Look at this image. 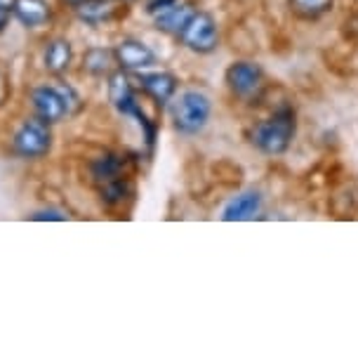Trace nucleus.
I'll return each mask as SVG.
<instances>
[{"instance_id": "f257e3e1", "label": "nucleus", "mask_w": 358, "mask_h": 361, "mask_svg": "<svg viewBox=\"0 0 358 361\" xmlns=\"http://www.w3.org/2000/svg\"><path fill=\"white\" fill-rule=\"evenodd\" d=\"M29 111L38 118L47 121L52 126H59L64 121L73 118L83 109V97L78 87L64 78H47L43 83H36L26 92Z\"/></svg>"}, {"instance_id": "f03ea898", "label": "nucleus", "mask_w": 358, "mask_h": 361, "mask_svg": "<svg viewBox=\"0 0 358 361\" xmlns=\"http://www.w3.org/2000/svg\"><path fill=\"white\" fill-rule=\"evenodd\" d=\"M55 126L47 123V121L38 118L31 111L24 114L17 121L15 128L10 133V154L19 161H45L50 159L52 149H55Z\"/></svg>"}, {"instance_id": "7ed1b4c3", "label": "nucleus", "mask_w": 358, "mask_h": 361, "mask_svg": "<svg viewBox=\"0 0 358 361\" xmlns=\"http://www.w3.org/2000/svg\"><path fill=\"white\" fill-rule=\"evenodd\" d=\"M212 116V99L207 92L198 90V87H188L174 94L170 102V121L174 133L181 137H198L210 123Z\"/></svg>"}, {"instance_id": "20e7f679", "label": "nucleus", "mask_w": 358, "mask_h": 361, "mask_svg": "<svg viewBox=\"0 0 358 361\" xmlns=\"http://www.w3.org/2000/svg\"><path fill=\"white\" fill-rule=\"evenodd\" d=\"M297 135V116L293 106H281L269 116V118L260 121L252 128L250 142L255 149L267 156H281L286 154L290 145H293Z\"/></svg>"}, {"instance_id": "39448f33", "label": "nucleus", "mask_w": 358, "mask_h": 361, "mask_svg": "<svg viewBox=\"0 0 358 361\" xmlns=\"http://www.w3.org/2000/svg\"><path fill=\"white\" fill-rule=\"evenodd\" d=\"M132 166L134 161L125 152H118V149H99L92 156H87L83 168H85L87 185L92 187V192H97V189L111 185V182L130 177Z\"/></svg>"}, {"instance_id": "423d86ee", "label": "nucleus", "mask_w": 358, "mask_h": 361, "mask_svg": "<svg viewBox=\"0 0 358 361\" xmlns=\"http://www.w3.org/2000/svg\"><path fill=\"white\" fill-rule=\"evenodd\" d=\"M179 45L193 54H210L219 47V26L210 12L196 10L184 29L179 31Z\"/></svg>"}, {"instance_id": "0eeeda50", "label": "nucleus", "mask_w": 358, "mask_h": 361, "mask_svg": "<svg viewBox=\"0 0 358 361\" xmlns=\"http://www.w3.org/2000/svg\"><path fill=\"white\" fill-rule=\"evenodd\" d=\"M38 64H40V71H43L47 78L69 76L73 71V66H76V50H73L71 38L62 36V33L47 36L43 40V45H40Z\"/></svg>"}, {"instance_id": "6e6552de", "label": "nucleus", "mask_w": 358, "mask_h": 361, "mask_svg": "<svg viewBox=\"0 0 358 361\" xmlns=\"http://www.w3.org/2000/svg\"><path fill=\"white\" fill-rule=\"evenodd\" d=\"M229 92L238 99H255L264 90V71L252 59H236L224 73Z\"/></svg>"}, {"instance_id": "1a4fd4ad", "label": "nucleus", "mask_w": 358, "mask_h": 361, "mask_svg": "<svg viewBox=\"0 0 358 361\" xmlns=\"http://www.w3.org/2000/svg\"><path fill=\"white\" fill-rule=\"evenodd\" d=\"M106 99H109V104L113 106V111L127 121L144 106L139 99V87L132 83L130 73H125L120 69H116L106 78Z\"/></svg>"}, {"instance_id": "9d476101", "label": "nucleus", "mask_w": 358, "mask_h": 361, "mask_svg": "<svg viewBox=\"0 0 358 361\" xmlns=\"http://www.w3.org/2000/svg\"><path fill=\"white\" fill-rule=\"evenodd\" d=\"M113 57H116V66L125 73H141L148 69H156L158 57L156 52L148 47L144 40L125 36L113 45Z\"/></svg>"}, {"instance_id": "9b49d317", "label": "nucleus", "mask_w": 358, "mask_h": 361, "mask_svg": "<svg viewBox=\"0 0 358 361\" xmlns=\"http://www.w3.org/2000/svg\"><path fill=\"white\" fill-rule=\"evenodd\" d=\"M12 19L24 31H47L57 19V5L52 0H15Z\"/></svg>"}, {"instance_id": "f8f14e48", "label": "nucleus", "mask_w": 358, "mask_h": 361, "mask_svg": "<svg viewBox=\"0 0 358 361\" xmlns=\"http://www.w3.org/2000/svg\"><path fill=\"white\" fill-rule=\"evenodd\" d=\"M137 76V87L153 102L158 109L167 106L174 99V94L179 92V78L170 71H158V69H148Z\"/></svg>"}, {"instance_id": "ddd939ff", "label": "nucleus", "mask_w": 358, "mask_h": 361, "mask_svg": "<svg viewBox=\"0 0 358 361\" xmlns=\"http://www.w3.org/2000/svg\"><path fill=\"white\" fill-rule=\"evenodd\" d=\"M116 57H113V47H104V45H90L80 57L78 64V73L87 78H109L113 71H116Z\"/></svg>"}, {"instance_id": "4468645a", "label": "nucleus", "mask_w": 358, "mask_h": 361, "mask_svg": "<svg viewBox=\"0 0 358 361\" xmlns=\"http://www.w3.org/2000/svg\"><path fill=\"white\" fill-rule=\"evenodd\" d=\"M120 10H127V8L120 5L118 0H87V3H83L73 12V17H76L80 24L90 26V29H101V26L116 22Z\"/></svg>"}, {"instance_id": "2eb2a0df", "label": "nucleus", "mask_w": 358, "mask_h": 361, "mask_svg": "<svg viewBox=\"0 0 358 361\" xmlns=\"http://www.w3.org/2000/svg\"><path fill=\"white\" fill-rule=\"evenodd\" d=\"M262 213V194L255 189L236 194L231 201L222 210V220L224 222H248L255 220Z\"/></svg>"}, {"instance_id": "dca6fc26", "label": "nucleus", "mask_w": 358, "mask_h": 361, "mask_svg": "<svg viewBox=\"0 0 358 361\" xmlns=\"http://www.w3.org/2000/svg\"><path fill=\"white\" fill-rule=\"evenodd\" d=\"M193 12H196V8L191 3L177 0V3H172L170 8H165L163 12H158V15L151 19H153V26H156L160 33H167V36L177 38L188 19L193 17Z\"/></svg>"}, {"instance_id": "f3484780", "label": "nucleus", "mask_w": 358, "mask_h": 361, "mask_svg": "<svg viewBox=\"0 0 358 361\" xmlns=\"http://www.w3.org/2000/svg\"><path fill=\"white\" fill-rule=\"evenodd\" d=\"M26 217H29V220H33V222H66V220H71L69 210L59 208V206L36 208V210H31V213L26 215Z\"/></svg>"}, {"instance_id": "a211bd4d", "label": "nucleus", "mask_w": 358, "mask_h": 361, "mask_svg": "<svg viewBox=\"0 0 358 361\" xmlns=\"http://www.w3.org/2000/svg\"><path fill=\"white\" fill-rule=\"evenodd\" d=\"M293 3V8L297 15L302 17H319L323 15L330 5H333V0H290Z\"/></svg>"}, {"instance_id": "6ab92c4d", "label": "nucleus", "mask_w": 358, "mask_h": 361, "mask_svg": "<svg viewBox=\"0 0 358 361\" xmlns=\"http://www.w3.org/2000/svg\"><path fill=\"white\" fill-rule=\"evenodd\" d=\"M172 3H177V0H148L144 10H146V15H148V17H156L158 12H163L165 8H170Z\"/></svg>"}, {"instance_id": "aec40b11", "label": "nucleus", "mask_w": 358, "mask_h": 361, "mask_svg": "<svg viewBox=\"0 0 358 361\" xmlns=\"http://www.w3.org/2000/svg\"><path fill=\"white\" fill-rule=\"evenodd\" d=\"M55 3L59 5V8L69 10L71 15H73V12H76V10H78V8H80V5H83V3H87V0H55Z\"/></svg>"}, {"instance_id": "412c9836", "label": "nucleus", "mask_w": 358, "mask_h": 361, "mask_svg": "<svg viewBox=\"0 0 358 361\" xmlns=\"http://www.w3.org/2000/svg\"><path fill=\"white\" fill-rule=\"evenodd\" d=\"M10 24H12V15H10V12H0V36H3V33L10 29Z\"/></svg>"}, {"instance_id": "4be33fe9", "label": "nucleus", "mask_w": 358, "mask_h": 361, "mask_svg": "<svg viewBox=\"0 0 358 361\" xmlns=\"http://www.w3.org/2000/svg\"><path fill=\"white\" fill-rule=\"evenodd\" d=\"M12 8H15V0H0V12H10L12 15Z\"/></svg>"}, {"instance_id": "5701e85b", "label": "nucleus", "mask_w": 358, "mask_h": 361, "mask_svg": "<svg viewBox=\"0 0 358 361\" xmlns=\"http://www.w3.org/2000/svg\"><path fill=\"white\" fill-rule=\"evenodd\" d=\"M5 97V76H3V71H0V99Z\"/></svg>"}, {"instance_id": "b1692460", "label": "nucleus", "mask_w": 358, "mask_h": 361, "mask_svg": "<svg viewBox=\"0 0 358 361\" xmlns=\"http://www.w3.org/2000/svg\"><path fill=\"white\" fill-rule=\"evenodd\" d=\"M118 3H120V5H125V8H130V5H134L137 0H118Z\"/></svg>"}]
</instances>
